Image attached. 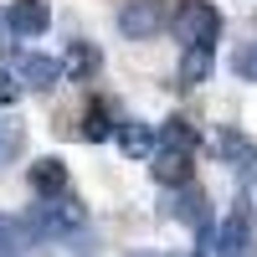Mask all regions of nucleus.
<instances>
[{"mask_svg":"<svg viewBox=\"0 0 257 257\" xmlns=\"http://www.w3.org/2000/svg\"><path fill=\"white\" fill-rule=\"evenodd\" d=\"M82 221H88V211L72 196H57V201H41L31 216L21 221V231H26V242H62V237H72Z\"/></svg>","mask_w":257,"mask_h":257,"instance_id":"obj_1","label":"nucleus"},{"mask_svg":"<svg viewBox=\"0 0 257 257\" xmlns=\"http://www.w3.org/2000/svg\"><path fill=\"white\" fill-rule=\"evenodd\" d=\"M170 26H175V36L185 41V47H216V36H221V11L211 6V0H185V6L170 16Z\"/></svg>","mask_w":257,"mask_h":257,"instance_id":"obj_2","label":"nucleus"},{"mask_svg":"<svg viewBox=\"0 0 257 257\" xmlns=\"http://www.w3.org/2000/svg\"><path fill=\"white\" fill-rule=\"evenodd\" d=\"M165 21H170L165 0H123V11H118V31H123L128 41H149V36L165 31Z\"/></svg>","mask_w":257,"mask_h":257,"instance_id":"obj_3","label":"nucleus"},{"mask_svg":"<svg viewBox=\"0 0 257 257\" xmlns=\"http://www.w3.org/2000/svg\"><path fill=\"white\" fill-rule=\"evenodd\" d=\"M62 62L57 57H47V52H21L16 57V82L21 88H31V93H52L57 82H62Z\"/></svg>","mask_w":257,"mask_h":257,"instance_id":"obj_4","label":"nucleus"},{"mask_svg":"<svg viewBox=\"0 0 257 257\" xmlns=\"http://www.w3.org/2000/svg\"><path fill=\"white\" fill-rule=\"evenodd\" d=\"M216 257H252V206H237L216 231Z\"/></svg>","mask_w":257,"mask_h":257,"instance_id":"obj_5","label":"nucleus"},{"mask_svg":"<svg viewBox=\"0 0 257 257\" xmlns=\"http://www.w3.org/2000/svg\"><path fill=\"white\" fill-rule=\"evenodd\" d=\"M113 139H118V149H123L128 160H155V149H160L155 123H144V118H123Z\"/></svg>","mask_w":257,"mask_h":257,"instance_id":"obj_6","label":"nucleus"},{"mask_svg":"<svg viewBox=\"0 0 257 257\" xmlns=\"http://www.w3.org/2000/svg\"><path fill=\"white\" fill-rule=\"evenodd\" d=\"M6 21H11L16 36H41V31L52 26V6H47V0H11Z\"/></svg>","mask_w":257,"mask_h":257,"instance_id":"obj_7","label":"nucleus"},{"mask_svg":"<svg viewBox=\"0 0 257 257\" xmlns=\"http://www.w3.org/2000/svg\"><path fill=\"white\" fill-rule=\"evenodd\" d=\"M149 175H155L160 185H175V190H185L190 185V175H196V170H190V155L185 149H155V165H149Z\"/></svg>","mask_w":257,"mask_h":257,"instance_id":"obj_8","label":"nucleus"},{"mask_svg":"<svg viewBox=\"0 0 257 257\" xmlns=\"http://www.w3.org/2000/svg\"><path fill=\"white\" fill-rule=\"evenodd\" d=\"M31 190H36L41 201H57V196H67V165H62L57 155L36 160V165H31Z\"/></svg>","mask_w":257,"mask_h":257,"instance_id":"obj_9","label":"nucleus"},{"mask_svg":"<svg viewBox=\"0 0 257 257\" xmlns=\"http://www.w3.org/2000/svg\"><path fill=\"white\" fill-rule=\"evenodd\" d=\"M211 72H216V47H185V57H180V82L185 88L211 82Z\"/></svg>","mask_w":257,"mask_h":257,"instance_id":"obj_10","label":"nucleus"},{"mask_svg":"<svg viewBox=\"0 0 257 257\" xmlns=\"http://www.w3.org/2000/svg\"><path fill=\"white\" fill-rule=\"evenodd\" d=\"M118 123H123V118H113L108 103L93 98V103H88V113H82V139H93V144H98V139H113V134H118Z\"/></svg>","mask_w":257,"mask_h":257,"instance_id":"obj_11","label":"nucleus"},{"mask_svg":"<svg viewBox=\"0 0 257 257\" xmlns=\"http://www.w3.org/2000/svg\"><path fill=\"white\" fill-rule=\"evenodd\" d=\"M160 144H165V149H185V155H196L201 134H196V123H190L185 113H170L165 128H160Z\"/></svg>","mask_w":257,"mask_h":257,"instance_id":"obj_12","label":"nucleus"},{"mask_svg":"<svg viewBox=\"0 0 257 257\" xmlns=\"http://www.w3.org/2000/svg\"><path fill=\"white\" fill-rule=\"evenodd\" d=\"M62 67H67L72 77H93V72L103 67V52L93 47V41H82V36H77L72 47H67V62H62Z\"/></svg>","mask_w":257,"mask_h":257,"instance_id":"obj_13","label":"nucleus"},{"mask_svg":"<svg viewBox=\"0 0 257 257\" xmlns=\"http://www.w3.org/2000/svg\"><path fill=\"white\" fill-rule=\"evenodd\" d=\"M221 155H226L231 170H252V165H257V144L242 139L237 128H221Z\"/></svg>","mask_w":257,"mask_h":257,"instance_id":"obj_14","label":"nucleus"},{"mask_svg":"<svg viewBox=\"0 0 257 257\" xmlns=\"http://www.w3.org/2000/svg\"><path fill=\"white\" fill-rule=\"evenodd\" d=\"M26 247V231H21V221H0V257H11Z\"/></svg>","mask_w":257,"mask_h":257,"instance_id":"obj_15","label":"nucleus"},{"mask_svg":"<svg viewBox=\"0 0 257 257\" xmlns=\"http://www.w3.org/2000/svg\"><path fill=\"white\" fill-rule=\"evenodd\" d=\"M231 67H237L242 77H252V82H257V47H242L237 57H231Z\"/></svg>","mask_w":257,"mask_h":257,"instance_id":"obj_16","label":"nucleus"},{"mask_svg":"<svg viewBox=\"0 0 257 257\" xmlns=\"http://www.w3.org/2000/svg\"><path fill=\"white\" fill-rule=\"evenodd\" d=\"M16 98H21V82H16L11 72H0V108H11Z\"/></svg>","mask_w":257,"mask_h":257,"instance_id":"obj_17","label":"nucleus"},{"mask_svg":"<svg viewBox=\"0 0 257 257\" xmlns=\"http://www.w3.org/2000/svg\"><path fill=\"white\" fill-rule=\"evenodd\" d=\"M6 36H16V31H11V21L0 16V47H6Z\"/></svg>","mask_w":257,"mask_h":257,"instance_id":"obj_18","label":"nucleus"}]
</instances>
